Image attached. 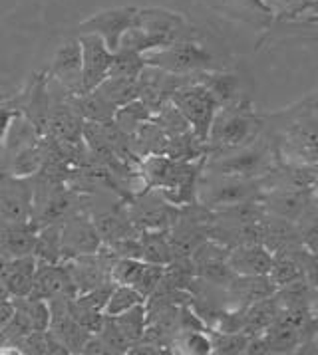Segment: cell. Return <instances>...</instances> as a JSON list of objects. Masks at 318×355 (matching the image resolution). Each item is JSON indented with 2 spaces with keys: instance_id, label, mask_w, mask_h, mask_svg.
I'll return each instance as SVG.
<instances>
[{
  "instance_id": "obj_9",
  "label": "cell",
  "mask_w": 318,
  "mask_h": 355,
  "mask_svg": "<svg viewBox=\"0 0 318 355\" xmlns=\"http://www.w3.org/2000/svg\"><path fill=\"white\" fill-rule=\"evenodd\" d=\"M30 296L40 300L74 298L76 288L68 276V270L58 266L56 262H40L34 274V286Z\"/></svg>"
},
{
  "instance_id": "obj_4",
  "label": "cell",
  "mask_w": 318,
  "mask_h": 355,
  "mask_svg": "<svg viewBox=\"0 0 318 355\" xmlns=\"http://www.w3.org/2000/svg\"><path fill=\"white\" fill-rule=\"evenodd\" d=\"M169 101L179 110V114L185 117L191 131L197 135V139L207 141L209 128L213 123V117L217 114L219 103L209 94V89L199 82L179 85L169 94Z\"/></svg>"
},
{
  "instance_id": "obj_3",
  "label": "cell",
  "mask_w": 318,
  "mask_h": 355,
  "mask_svg": "<svg viewBox=\"0 0 318 355\" xmlns=\"http://www.w3.org/2000/svg\"><path fill=\"white\" fill-rule=\"evenodd\" d=\"M259 128V119H255V115H251L245 110H237L233 105H225L219 107L213 117L205 143L217 153L237 149L251 141L257 135Z\"/></svg>"
},
{
  "instance_id": "obj_17",
  "label": "cell",
  "mask_w": 318,
  "mask_h": 355,
  "mask_svg": "<svg viewBox=\"0 0 318 355\" xmlns=\"http://www.w3.org/2000/svg\"><path fill=\"white\" fill-rule=\"evenodd\" d=\"M278 302H276L275 294L267 296V298L259 300L251 306L245 308V326H243V334L251 336H259L262 331H267V327L271 326L278 315Z\"/></svg>"
},
{
  "instance_id": "obj_32",
  "label": "cell",
  "mask_w": 318,
  "mask_h": 355,
  "mask_svg": "<svg viewBox=\"0 0 318 355\" xmlns=\"http://www.w3.org/2000/svg\"><path fill=\"white\" fill-rule=\"evenodd\" d=\"M265 4H267V8L275 15V10H278V8H290L292 12L303 4L304 0H262Z\"/></svg>"
},
{
  "instance_id": "obj_12",
  "label": "cell",
  "mask_w": 318,
  "mask_h": 355,
  "mask_svg": "<svg viewBox=\"0 0 318 355\" xmlns=\"http://www.w3.org/2000/svg\"><path fill=\"white\" fill-rule=\"evenodd\" d=\"M273 294L275 286L271 284L269 276H235V280L225 288L229 308H246Z\"/></svg>"
},
{
  "instance_id": "obj_11",
  "label": "cell",
  "mask_w": 318,
  "mask_h": 355,
  "mask_svg": "<svg viewBox=\"0 0 318 355\" xmlns=\"http://www.w3.org/2000/svg\"><path fill=\"white\" fill-rule=\"evenodd\" d=\"M36 242H38V234L28 220L26 223L0 220V254H4L6 258L34 254Z\"/></svg>"
},
{
  "instance_id": "obj_8",
  "label": "cell",
  "mask_w": 318,
  "mask_h": 355,
  "mask_svg": "<svg viewBox=\"0 0 318 355\" xmlns=\"http://www.w3.org/2000/svg\"><path fill=\"white\" fill-rule=\"evenodd\" d=\"M260 202L267 214L292 223H299L312 209V197L303 187H278L273 191H265Z\"/></svg>"
},
{
  "instance_id": "obj_5",
  "label": "cell",
  "mask_w": 318,
  "mask_h": 355,
  "mask_svg": "<svg viewBox=\"0 0 318 355\" xmlns=\"http://www.w3.org/2000/svg\"><path fill=\"white\" fill-rule=\"evenodd\" d=\"M269 167V153L265 147H253L243 145L229 151H219L213 157L205 171L219 173V175H231V177H243V179H257Z\"/></svg>"
},
{
  "instance_id": "obj_28",
  "label": "cell",
  "mask_w": 318,
  "mask_h": 355,
  "mask_svg": "<svg viewBox=\"0 0 318 355\" xmlns=\"http://www.w3.org/2000/svg\"><path fill=\"white\" fill-rule=\"evenodd\" d=\"M296 225L301 230V242L304 248L312 254H318V211L312 207Z\"/></svg>"
},
{
  "instance_id": "obj_26",
  "label": "cell",
  "mask_w": 318,
  "mask_h": 355,
  "mask_svg": "<svg viewBox=\"0 0 318 355\" xmlns=\"http://www.w3.org/2000/svg\"><path fill=\"white\" fill-rule=\"evenodd\" d=\"M211 345H213V354L219 355H237L245 354L249 336L243 331H219V329H207Z\"/></svg>"
},
{
  "instance_id": "obj_30",
  "label": "cell",
  "mask_w": 318,
  "mask_h": 355,
  "mask_svg": "<svg viewBox=\"0 0 318 355\" xmlns=\"http://www.w3.org/2000/svg\"><path fill=\"white\" fill-rule=\"evenodd\" d=\"M304 278L315 290H318V254H312L308 250L304 254Z\"/></svg>"
},
{
  "instance_id": "obj_16",
  "label": "cell",
  "mask_w": 318,
  "mask_h": 355,
  "mask_svg": "<svg viewBox=\"0 0 318 355\" xmlns=\"http://www.w3.org/2000/svg\"><path fill=\"white\" fill-rule=\"evenodd\" d=\"M100 96L101 100L114 110H119L128 105L131 101L140 98V82L131 78H117V76H108L96 89H92Z\"/></svg>"
},
{
  "instance_id": "obj_14",
  "label": "cell",
  "mask_w": 318,
  "mask_h": 355,
  "mask_svg": "<svg viewBox=\"0 0 318 355\" xmlns=\"http://www.w3.org/2000/svg\"><path fill=\"white\" fill-rule=\"evenodd\" d=\"M36 258L34 254L18 256V258H10L4 272L0 274L2 282L6 286L10 298H22V296H30L32 286H34V274H36Z\"/></svg>"
},
{
  "instance_id": "obj_29",
  "label": "cell",
  "mask_w": 318,
  "mask_h": 355,
  "mask_svg": "<svg viewBox=\"0 0 318 355\" xmlns=\"http://www.w3.org/2000/svg\"><path fill=\"white\" fill-rule=\"evenodd\" d=\"M40 167V157L34 147H24L15 159L16 175H30Z\"/></svg>"
},
{
  "instance_id": "obj_10",
  "label": "cell",
  "mask_w": 318,
  "mask_h": 355,
  "mask_svg": "<svg viewBox=\"0 0 318 355\" xmlns=\"http://www.w3.org/2000/svg\"><path fill=\"white\" fill-rule=\"evenodd\" d=\"M227 264L237 276H267L273 264V254L267 250L265 244L251 242L229 248Z\"/></svg>"
},
{
  "instance_id": "obj_18",
  "label": "cell",
  "mask_w": 318,
  "mask_h": 355,
  "mask_svg": "<svg viewBox=\"0 0 318 355\" xmlns=\"http://www.w3.org/2000/svg\"><path fill=\"white\" fill-rule=\"evenodd\" d=\"M265 340L269 343V352L271 354H292V352H299L301 347V329H296L294 326H290L287 322L278 320L271 326L267 327V331H262Z\"/></svg>"
},
{
  "instance_id": "obj_7",
  "label": "cell",
  "mask_w": 318,
  "mask_h": 355,
  "mask_svg": "<svg viewBox=\"0 0 318 355\" xmlns=\"http://www.w3.org/2000/svg\"><path fill=\"white\" fill-rule=\"evenodd\" d=\"M82 46V94L96 89L108 78L114 52L96 34H80Z\"/></svg>"
},
{
  "instance_id": "obj_33",
  "label": "cell",
  "mask_w": 318,
  "mask_h": 355,
  "mask_svg": "<svg viewBox=\"0 0 318 355\" xmlns=\"http://www.w3.org/2000/svg\"><path fill=\"white\" fill-rule=\"evenodd\" d=\"M294 12H308V15H318V0H304L303 4Z\"/></svg>"
},
{
  "instance_id": "obj_1",
  "label": "cell",
  "mask_w": 318,
  "mask_h": 355,
  "mask_svg": "<svg viewBox=\"0 0 318 355\" xmlns=\"http://www.w3.org/2000/svg\"><path fill=\"white\" fill-rule=\"evenodd\" d=\"M265 189L259 179H243L231 175L209 173L199 175L195 187V200L207 211H219L245 200H260Z\"/></svg>"
},
{
  "instance_id": "obj_19",
  "label": "cell",
  "mask_w": 318,
  "mask_h": 355,
  "mask_svg": "<svg viewBox=\"0 0 318 355\" xmlns=\"http://www.w3.org/2000/svg\"><path fill=\"white\" fill-rule=\"evenodd\" d=\"M317 290L310 286L306 278H299L294 282L281 286L275 290V298L281 310H299V308H310Z\"/></svg>"
},
{
  "instance_id": "obj_34",
  "label": "cell",
  "mask_w": 318,
  "mask_h": 355,
  "mask_svg": "<svg viewBox=\"0 0 318 355\" xmlns=\"http://www.w3.org/2000/svg\"><path fill=\"white\" fill-rule=\"evenodd\" d=\"M310 310H312V313H315V315H318V290H317V294H315V300H312V306H310Z\"/></svg>"
},
{
  "instance_id": "obj_21",
  "label": "cell",
  "mask_w": 318,
  "mask_h": 355,
  "mask_svg": "<svg viewBox=\"0 0 318 355\" xmlns=\"http://www.w3.org/2000/svg\"><path fill=\"white\" fill-rule=\"evenodd\" d=\"M30 216L28 195L22 187H4L0 189V220L26 223Z\"/></svg>"
},
{
  "instance_id": "obj_6",
  "label": "cell",
  "mask_w": 318,
  "mask_h": 355,
  "mask_svg": "<svg viewBox=\"0 0 318 355\" xmlns=\"http://www.w3.org/2000/svg\"><path fill=\"white\" fill-rule=\"evenodd\" d=\"M135 12H137V8H133V6L108 8V10L96 12L80 24V34H96L112 52H116L119 48L122 36L133 26Z\"/></svg>"
},
{
  "instance_id": "obj_23",
  "label": "cell",
  "mask_w": 318,
  "mask_h": 355,
  "mask_svg": "<svg viewBox=\"0 0 318 355\" xmlns=\"http://www.w3.org/2000/svg\"><path fill=\"white\" fill-rule=\"evenodd\" d=\"M147 298L144 294L135 288V286H126V284H116L112 288L108 302L103 306V313L106 315H119L122 312H128L130 308L137 306V304H145Z\"/></svg>"
},
{
  "instance_id": "obj_24",
  "label": "cell",
  "mask_w": 318,
  "mask_h": 355,
  "mask_svg": "<svg viewBox=\"0 0 318 355\" xmlns=\"http://www.w3.org/2000/svg\"><path fill=\"white\" fill-rule=\"evenodd\" d=\"M112 318V315H110ZM117 329L126 336V340L130 343H135L144 338L145 327H147V312H145V304H137L130 308L128 312H122L119 315L112 318Z\"/></svg>"
},
{
  "instance_id": "obj_22",
  "label": "cell",
  "mask_w": 318,
  "mask_h": 355,
  "mask_svg": "<svg viewBox=\"0 0 318 355\" xmlns=\"http://www.w3.org/2000/svg\"><path fill=\"white\" fill-rule=\"evenodd\" d=\"M140 260L149 262V264L167 266L174 260L169 239L163 232H158V230L144 234V239L140 241Z\"/></svg>"
},
{
  "instance_id": "obj_25",
  "label": "cell",
  "mask_w": 318,
  "mask_h": 355,
  "mask_svg": "<svg viewBox=\"0 0 318 355\" xmlns=\"http://www.w3.org/2000/svg\"><path fill=\"white\" fill-rule=\"evenodd\" d=\"M145 262L140 258H130V256H119L110 268V280L114 284L137 286L142 274H144Z\"/></svg>"
},
{
  "instance_id": "obj_20",
  "label": "cell",
  "mask_w": 318,
  "mask_h": 355,
  "mask_svg": "<svg viewBox=\"0 0 318 355\" xmlns=\"http://www.w3.org/2000/svg\"><path fill=\"white\" fill-rule=\"evenodd\" d=\"M199 84H203L209 94L215 98L219 107L233 105V101L239 94V80L233 73H217V71H199Z\"/></svg>"
},
{
  "instance_id": "obj_31",
  "label": "cell",
  "mask_w": 318,
  "mask_h": 355,
  "mask_svg": "<svg viewBox=\"0 0 318 355\" xmlns=\"http://www.w3.org/2000/svg\"><path fill=\"white\" fill-rule=\"evenodd\" d=\"M16 112L12 107H6V105H0V143L4 141V137L8 135V131L15 123Z\"/></svg>"
},
{
  "instance_id": "obj_13",
  "label": "cell",
  "mask_w": 318,
  "mask_h": 355,
  "mask_svg": "<svg viewBox=\"0 0 318 355\" xmlns=\"http://www.w3.org/2000/svg\"><path fill=\"white\" fill-rule=\"evenodd\" d=\"M60 244L62 252H68L70 256L94 254L100 250L98 232L90 225V220L78 216L60 230Z\"/></svg>"
},
{
  "instance_id": "obj_2",
  "label": "cell",
  "mask_w": 318,
  "mask_h": 355,
  "mask_svg": "<svg viewBox=\"0 0 318 355\" xmlns=\"http://www.w3.org/2000/svg\"><path fill=\"white\" fill-rule=\"evenodd\" d=\"M142 58H144L145 66L158 68L174 76H187V73L213 70L211 54L203 46L189 42V40H177L163 48L149 50L142 54Z\"/></svg>"
},
{
  "instance_id": "obj_15",
  "label": "cell",
  "mask_w": 318,
  "mask_h": 355,
  "mask_svg": "<svg viewBox=\"0 0 318 355\" xmlns=\"http://www.w3.org/2000/svg\"><path fill=\"white\" fill-rule=\"evenodd\" d=\"M52 76L82 94V46L80 40L62 44L52 62Z\"/></svg>"
},
{
  "instance_id": "obj_27",
  "label": "cell",
  "mask_w": 318,
  "mask_h": 355,
  "mask_svg": "<svg viewBox=\"0 0 318 355\" xmlns=\"http://www.w3.org/2000/svg\"><path fill=\"white\" fill-rule=\"evenodd\" d=\"M179 347L177 352L187 355H209L213 354V345L207 329H189V331H179L177 340L174 343Z\"/></svg>"
}]
</instances>
